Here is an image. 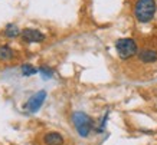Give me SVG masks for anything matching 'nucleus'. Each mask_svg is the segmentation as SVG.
<instances>
[{"instance_id": "obj_1", "label": "nucleus", "mask_w": 157, "mask_h": 145, "mask_svg": "<svg viewBox=\"0 0 157 145\" xmlns=\"http://www.w3.org/2000/svg\"><path fill=\"white\" fill-rule=\"evenodd\" d=\"M157 12L156 0H137L134 3L133 13L138 23H148L154 19Z\"/></svg>"}, {"instance_id": "obj_2", "label": "nucleus", "mask_w": 157, "mask_h": 145, "mask_svg": "<svg viewBox=\"0 0 157 145\" xmlns=\"http://www.w3.org/2000/svg\"><path fill=\"white\" fill-rule=\"evenodd\" d=\"M115 50H117V55H118L120 59L128 61L131 58L137 56L138 45L131 38H121L115 42Z\"/></svg>"}, {"instance_id": "obj_3", "label": "nucleus", "mask_w": 157, "mask_h": 145, "mask_svg": "<svg viewBox=\"0 0 157 145\" xmlns=\"http://www.w3.org/2000/svg\"><path fill=\"white\" fill-rule=\"evenodd\" d=\"M72 122H74V126H75L76 132L82 138H86L91 134L92 128H94L92 118L90 115H86L85 112H81V111H76V112L72 113Z\"/></svg>"}, {"instance_id": "obj_4", "label": "nucleus", "mask_w": 157, "mask_h": 145, "mask_svg": "<svg viewBox=\"0 0 157 145\" xmlns=\"http://www.w3.org/2000/svg\"><path fill=\"white\" fill-rule=\"evenodd\" d=\"M46 91H39V92H36L35 95H32L30 98H29V101L26 103H25V109L26 111H29L30 113H36L42 108L43 102L46 101Z\"/></svg>"}, {"instance_id": "obj_5", "label": "nucleus", "mask_w": 157, "mask_h": 145, "mask_svg": "<svg viewBox=\"0 0 157 145\" xmlns=\"http://www.w3.org/2000/svg\"><path fill=\"white\" fill-rule=\"evenodd\" d=\"M22 39L28 43H39L45 40V35L38 29H25L22 30Z\"/></svg>"}, {"instance_id": "obj_6", "label": "nucleus", "mask_w": 157, "mask_h": 145, "mask_svg": "<svg viewBox=\"0 0 157 145\" xmlns=\"http://www.w3.org/2000/svg\"><path fill=\"white\" fill-rule=\"evenodd\" d=\"M137 58L143 63H156L157 62V50L151 47H144L137 53Z\"/></svg>"}, {"instance_id": "obj_7", "label": "nucleus", "mask_w": 157, "mask_h": 145, "mask_svg": "<svg viewBox=\"0 0 157 145\" xmlns=\"http://www.w3.org/2000/svg\"><path fill=\"white\" fill-rule=\"evenodd\" d=\"M43 144L45 145H62L63 144V136L59 132H48L43 136Z\"/></svg>"}, {"instance_id": "obj_8", "label": "nucleus", "mask_w": 157, "mask_h": 145, "mask_svg": "<svg viewBox=\"0 0 157 145\" xmlns=\"http://www.w3.org/2000/svg\"><path fill=\"white\" fill-rule=\"evenodd\" d=\"M19 35H22V30H19V28L16 26V24L10 23L6 26L5 29V36L9 39H13V38H17Z\"/></svg>"}, {"instance_id": "obj_9", "label": "nucleus", "mask_w": 157, "mask_h": 145, "mask_svg": "<svg viewBox=\"0 0 157 145\" xmlns=\"http://www.w3.org/2000/svg\"><path fill=\"white\" fill-rule=\"evenodd\" d=\"M14 56V52L12 50V47L6 46V45H3V46H0V61H10V59H13Z\"/></svg>"}, {"instance_id": "obj_10", "label": "nucleus", "mask_w": 157, "mask_h": 145, "mask_svg": "<svg viewBox=\"0 0 157 145\" xmlns=\"http://www.w3.org/2000/svg\"><path fill=\"white\" fill-rule=\"evenodd\" d=\"M39 72V69H36L33 65H30V63H25L22 65V73L25 76H32V75H36Z\"/></svg>"}, {"instance_id": "obj_11", "label": "nucleus", "mask_w": 157, "mask_h": 145, "mask_svg": "<svg viewBox=\"0 0 157 145\" xmlns=\"http://www.w3.org/2000/svg\"><path fill=\"white\" fill-rule=\"evenodd\" d=\"M39 73L43 76V79H51V78L53 76V70L51 69L49 66L43 65V66H40V68H39Z\"/></svg>"}]
</instances>
